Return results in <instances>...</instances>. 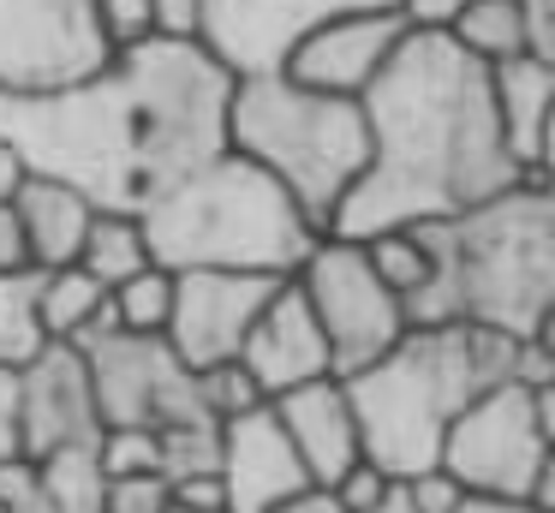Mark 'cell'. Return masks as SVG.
Here are the masks:
<instances>
[{
  "instance_id": "cell-1",
  "label": "cell",
  "mask_w": 555,
  "mask_h": 513,
  "mask_svg": "<svg viewBox=\"0 0 555 513\" xmlns=\"http://www.w3.org/2000/svg\"><path fill=\"white\" fill-rule=\"evenodd\" d=\"M228 90L233 72L197 36H150L85 78L0 90V143L25 174L66 179L90 209L138 215L228 150Z\"/></svg>"
},
{
  "instance_id": "cell-2",
  "label": "cell",
  "mask_w": 555,
  "mask_h": 513,
  "mask_svg": "<svg viewBox=\"0 0 555 513\" xmlns=\"http://www.w3.org/2000/svg\"><path fill=\"white\" fill-rule=\"evenodd\" d=\"M359 107L371 155L328 215V233L340 239L454 215L526 179L495 126L490 66L466 54L442 24H406L383 72L359 90Z\"/></svg>"
},
{
  "instance_id": "cell-3",
  "label": "cell",
  "mask_w": 555,
  "mask_h": 513,
  "mask_svg": "<svg viewBox=\"0 0 555 513\" xmlns=\"http://www.w3.org/2000/svg\"><path fill=\"white\" fill-rule=\"evenodd\" d=\"M430 274L400 298L406 322H478L495 334H550L555 317V191L514 179L454 215L412 221Z\"/></svg>"
},
{
  "instance_id": "cell-4",
  "label": "cell",
  "mask_w": 555,
  "mask_h": 513,
  "mask_svg": "<svg viewBox=\"0 0 555 513\" xmlns=\"http://www.w3.org/2000/svg\"><path fill=\"white\" fill-rule=\"evenodd\" d=\"M514 376V334L478 322H406L388 352L340 376L359 424V448L388 477H418L436 465L448 424L472 394Z\"/></svg>"
},
{
  "instance_id": "cell-5",
  "label": "cell",
  "mask_w": 555,
  "mask_h": 513,
  "mask_svg": "<svg viewBox=\"0 0 555 513\" xmlns=\"http://www.w3.org/2000/svg\"><path fill=\"white\" fill-rule=\"evenodd\" d=\"M150 262L162 269H257L293 274L323 227L240 150H216L138 209Z\"/></svg>"
},
{
  "instance_id": "cell-6",
  "label": "cell",
  "mask_w": 555,
  "mask_h": 513,
  "mask_svg": "<svg viewBox=\"0 0 555 513\" xmlns=\"http://www.w3.org/2000/svg\"><path fill=\"white\" fill-rule=\"evenodd\" d=\"M228 150L257 162L328 233V215L371 155L359 95L311 90L287 72H245L228 90Z\"/></svg>"
},
{
  "instance_id": "cell-7",
  "label": "cell",
  "mask_w": 555,
  "mask_h": 513,
  "mask_svg": "<svg viewBox=\"0 0 555 513\" xmlns=\"http://www.w3.org/2000/svg\"><path fill=\"white\" fill-rule=\"evenodd\" d=\"M436 465L466 496H519L555 508V382L531 388L502 376L472 394L448 424Z\"/></svg>"
},
{
  "instance_id": "cell-8",
  "label": "cell",
  "mask_w": 555,
  "mask_h": 513,
  "mask_svg": "<svg viewBox=\"0 0 555 513\" xmlns=\"http://www.w3.org/2000/svg\"><path fill=\"white\" fill-rule=\"evenodd\" d=\"M73 346L85 352L102 424L162 429V424H180V418H209L204 394H197V370L173 352L162 329H120V322L102 310Z\"/></svg>"
},
{
  "instance_id": "cell-9",
  "label": "cell",
  "mask_w": 555,
  "mask_h": 513,
  "mask_svg": "<svg viewBox=\"0 0 555 513\" xmlns=\"http://www.w3.org/2000/svg\"><path fill=\"white\" fill-rule=\"evenodd\" d=\"M305 305H311L317 329L328 341V370L335 376H352L359 364H371L376 352L400 341L406 329V310H400V293L371 269L359 239L323 233L311 245V257L293 269Z\"/></svg>"
},
{
  "instance_id": "cell-10",
  "label": "cell",
  "mask_w": 555,
  "mask_h": 513,
  "mask_svg": "<svg viewBox=\"0 0 555 513\" xmlns=\"http://www.w3.org/2000/svg\"><path fill=\"white\" fill-rule=\"evenodd\" d=\"M108 60L90 0H0V90L85 78Z\"/></svg>"
},
{
  "instance_id": "cell-11",
  "label": "cell",
  "mask_w": 555,
  "mask_h": 513,
  "mask_svg": "<svg viewBox=\"0 0 555 513\" xmlns=\"http://www.w3.org/2000/svg\"><path fill=\"white\" fill-rule=\"evenodd\" d=\"M352 7H400V0H197L192 36L233 72H281L305 30Z\"/></svg>"
},
{
  "instance_id": "cell-12",
  "label": "cell",
  "mask_w": 555,
  "mask_h": 513,
  "mask_svg": "<svg viewBox=\"0 0 555 513\" xmlns=\"http://www.w3.org/2000/svg\"><path fill=\"white\" fill-rule=\"evenodd\" d=\"M287 274H257V269H173V305H168V346L192 370L221 364L240 352L245 329L257 322V310L269 305V293Z\"/></svg>"
},
{
  "instance_id": "cell-13",
  "label": "cell",
  "mask_w": 555,
  "mask_h": 513,
  "mask_svg": "<svg viewBox=\"0 0 555 513\" xmlns=\"http://www.w3.org/2000/svg\"><path fill=\"white\" fill-rule=\"evenodd\" d=\"M96 394H90L85 352L73 341H42L37 352L18 364V448L42 460L49 448L66 441H96Z\"/></svg>"
},
{
  "instance_id": "cell-14",
  "label": "cell",
  "mask_w": 555,
  "mask_h": 513,
  "mask_svg": "<svg viewBox=\"0 0 555 513\" xmlns=\"http://www.w3.org/2000/svg\"><path fill=\"white\" fill-rule=\"evenodd\" d=\"M406 7H352L323 18L317 30H305L287 54V78L311 84V90L359 95L364 84L383 72V60L395 54V42L406 36Z\"/></svg>"
},
{
  "instance_id": "cell-15",
  "label": "cell",
  "mask_w": 555,
  "mask_h": 513,
  "mask_svg": "<svg viewBox=\"0 0 555 513\" xmlns=\"http://www.w3.org/2000/svg\"><path fill=\"white\" fill-rule=\"evenodd\" d=\"M305 484H311V472L293 453L269 400H257L251 412L221 424V496H228V513H269Z\"/></svg>"
},
{
  "instance_id": "cell-16",
  "label": "cell",
  "mask_w": 555,
  "mask_h": 513,
  "mask_svg": "<svg viewBox=\"0 0 555 513\" xmlns=\"http://www.w3.org/2000/svg\"><path fill=\"white\" fill-rule=\"evenodd\" d=\"M233 358H240L245 376L263 388V400H275V394L299 388V382H311V376H335V370H328V341H323V329H317V317H311V305H305L293 274L269 293V305L257 310V322L245 329V341Z\"/></svg>"
},
{
  "instance_id": "cell-17",
  "label": "cell",
  "mask_w": 555,
  "mask_h": 513,
  "mask_svg": "<svg viewBox=\"0 0 555 513\" xmlns=\"http://www.w3.org/2000/svg\"><path fill=\"white\" fill-rule=\"evenodd\" d=\"M269 406H275L281 429H287L293 453L305 460L311 484L328 489L352 460H364L359 424H352V400H347V388H340V376H311V382H299V388L275 394Z\"/></svg>"
},
{
  "instance_id": "cell-18",
  "label": "cell",
  "mask_w": 555,
  "mask_h": 513,
  "mask_svg": "<svg viewBox=\"0 0 555 513\" xmlns=\"http://www.w3.org/2000/svg\"><path fill=\"white\" fill-rule=\"evenodd\" d=\"M490 102L502 143L526 179H550V107H555V60L538 54H507L490 66Z\"/></svg>"
},
{
  "instance_id": "cell-19",
  "label": "cell",
  "mask_w": 555,
  "mask_h": 513,
  "mask_svg": "<svg viewBox=\"0 0 555 513\" xmlns=\"http://www.w3.org/2000/svg\"><path fill=\"white\" fill-rule=\"evenodd\" d=\"M13 215H18V233H25V257L37 269H61V262H78V245H85V227H90V203L78 197L66 179L49 174H25L13 185Z\"/></svg>"
},
{
  "instance_id": "cell-20",
  "label": "cell",
  "mask_w": 555,
  "mask_h": 513,
  "mask_svg": "<svg viewBox=\"0 0 555 513\" xmlns=\"http://www.w3.org/2000/svg\"><path fill=\"white\" fill-rule=\"evenodd\" d=\"M37 310H42L49 341H78V334L108 310V286H102L90 269H78V262H61V269H42Z\"/></svg>"
},
{
  "instance_id": "cell-21",
  "label": "cell",
  "mask_w": 555,
  "mask_h": 513,
  "mask_svg": "<svg viewBox=\"0 0 555 513\" xmlns=\"http://www.w3.org/2000/svg\"><path fill=\"white\" fill-rule=\"evenodd\" d=\"M150 262V245H144V227L138 215H120V209H96L85 227V245H78V269H90L102 286H120L126 274H138Z\"/></svg>"
},
{
  "instance_id": "cell-22",
  "label": "cell",
  "mask_w": 555,
  "mask_h": 513,
  "mask_svg": "<svg viewBox=\"0 0 555 513\" xmlns=\"http://www.w3.org/2000/svg\"><path fill=\"white\" fill-rule=\"evenodd\" d=\"M37 477L49 489L54 513H102V496H108V472L96 460V441H66V448H49L37 460Z\"/></svg>"
},
{
  "instance_id": "cell-23",
  "label": "cell",
  "mask_w": 555,
  "mask_h": 513,
  "mask_svg": "<svg viewBox=\"0 0 555 513\" xmlns=\"http://www.w3.org/2000/svg\"><path fill=\"white\" fill-rule=\"evenodd\" d=\"M37 286H42V269L37 262H13L0 269V364H25L49 329H42V310H37Z\"/></svg>"
},
{
  "instance_id": "cell-24",
  "label": "cell",
  "mask_w": 555,
  "mask_h": 513,
  "mask_svg": "<svg viewBox=\"0 0 555 513\" xmlns=\"http://www.w3.org/2000/svg\"><path fill=\"white\" fill-rule=\"evenodd\" d=\"M466 54H478L483 66L507 54H526V24H519V0H466L454 18L442 24Z\"/></svg>"
},
{
  "instance_id": "cell-25",
  "label": "cell",
  "mask_w": 555,
  "mask_h": 513,
  "mask_svg": "<svg viewBox=\"0 0 555 513\" xmlns=\"http://www.w3.org/2000/svg\"><path fill=\"white\" fill-rule=\"evenodd\" d=\"M156 436H162L156 472L168 477V484L221 472V424H216V418H180V424H162Z\"/></svg>"
},
{
  "instance_id": "cell-26",
  "label": "cell",
  "mask_w": 555,
  "mask_h": 513,
  "mask_svg": "<svg viewBox=\"0 0 555 513\" xmlns=\"http://www.w3.org/2000/svg\"><path fill=\"white\" fill-rule=\"evenodd\" d=\"M168 305H173V269H162V262H144L120 286H108V317L120 329H168Z\"/></svg>"
},
{
  "instance_id": "cell-27",
  "label": "cell",
  "mask_w": 555,
  "mask_h": 513,
  "mask_svg": "<svg viewBox=\"0 0 555 513\" xmlns=\"http://www.w3.org/2000/svg\"><path fill=\"white\" fill-rule=\"evenodd\" d=\"M359 245H364V257H371V269L383 274L400 298H406L412 286L430 274V257H424V245H418V233H412V227H383V233L359 239Z\"/></svg>"
},
{
  "instance_id": "cell-28",
  "label": "cell",
  "mask_w": 555,
  "mask_h": 513,
  "mask_svg": "<svg viewBox=\"0 0 555 513\" xmlns=\"http://www.w3.org/2000/svg\"><path fill=\"white\" fill-rule=\"evenodd\" d=\"M90 12H96V36H102V48H108V54L162 36L156 0H90Z\"/></svg>"
},
{
  "instance_id": "cell-29",
  "label": "cell",
  "mask_w": 555,
  "mask_h": 513,
  "mask_svg": "<svg viewBox=\"0 0 555 513\" xmlns=\"http://www.w3.org/2000/svg\"><path fill=\"white\" fill-rule=\"evenodd\" d=\"M96 460H102V472H108V477H120V472H156L162 436L150 424H102Z\"/></svg>"
},
{
  "instance_id": "cell-30",
  "label": "cell",
  "mask_w": 555,
  "mask_h": 513,
  "mask_svg": "<svg viewBox=\"0 0 555 513\" xmlns=\"http://www.w3.org/2000/svg\"><path fill=\"white\" fill-rule=\"evenodd\" d=\"M197 394H204L209 418H221V424H228V418H240V412H251V406L263 400V388L245 376L240 358H221V364H204V370H197Z\"/></svg>"
},
{
  "instance_id": "cell-31",
  "label": "cell",
  "mask_w": 555,
  "mask_h": 513,
  "mask_svg": "<svg viewBox=\"0 0 555 513\" xmlns=\"http://www.w3.org/2000/svg\"><path fill=\"white\" fill-rule=\"evenodd\" d=\"M168 508V477L162 472H120L108 477L102 513H162Z\"/></svg>"
},
{
  "instance_id": "cell-32",
  "label": "cell",
  "mask_w": 555,
  "mask_h": 513,
  "mask_svg": "<svg viewBox=\"0 0 555 513\" xmlns=\"http://www.w3.org/2000/svg\"><path fill=\"white\" fill-rule=\"evenodd\" d=\"M406 484H412V513H454L460 496H466V489H460L454 477L442 472V465H430V472L406 477Z\"/></svg>"
},
{
  "instance_id": "cell-33",
  "label": "cell",
  "mask_w": 555,
  "mask_h": 513,
  "mask_svg": "<svg viewBox=\"0 0 555 513\" xmlns=\"http://www.w3.org/2000/svg\"><path fill=\"white\" fill-rule=\"evenodd\" d=\"M383 484H388V472H383V465H371V460H352V465H347V472H340L328 489L340 496V508H347V513H359V508H364V501H371Z\"/></svg>"
},
{
  "instance_id": "cell-34",
  "label": "cell",
  "mask_w": 555,
  "mask_h": 513,
  "mask_svg": "<svg viewBox=\"0 0 555 513\" xmlns=\"http://www.w3.org/2000/svg\"><path fill=\"white\" fill-rule=\"evenodd\" d=\"M519 24H526V54L555 60V0H519Z\"/></svg>"
},
{
  "instance_id": "cell-35",
  "label": "cell",
  "mask_w": 555,
  "mask_h": 513,
  "mask_svg": "<svg viewBox=\"0 0 555 513\" xmlns=\"http://www.w3.org/2000/svg\"><path fill=\"white\" fill-rule=\"evenodd\" d=\"M173 501H185V508L197 513H228V496H221V472H204V477H180V484H168Z\"/></svg>"
},
{
  "instance_id": "cell-36",
  "label": "cell",
  "mask_w": 555,
  "mask_h": 513,
  "mask_svg": "<svg viewBox=\"0 0 555 513\" xmlns=\"http://www.w3.org/2000/svg\"><path fill=\"white\" fill-rule=\"evenodd\" d=\"M7 453H25L18 448V370L0 364V460Z\"/></svg>"
},
{
  "instance_id": "cell-37",
  "label": "cell",
  "mask_w": 555,
  "mask_h": 513,
  "mask_svg": "<svg viewBox=\"0 0 555 513\" xmlns=\"http://www.w3.org/2000/svg\"><path fill=\"white\" fill-rule=\"evenodd\" d=\"M269 513H347V508H340V496H335V489H323V484H305V489H293L287 501H275Z\"/></svg>"
},
{
  "instance_id": "cell-38",
  "label": "cell",
  "mask_w": 555,
  "mask_h": 513,
  "mask_svg": "<svg viewBox=\"0 0 555 513\" xmlns=\"http://www.w3.org/2000/svg\"><path fill=\"white\" fill-rule=\"evenodd\" d=\"M454 513H555V508H538V501H519V496H460Z\"/></svg>"
},
{
  "instance_id": "cell-39",
  "label": "cell",
  "mask_w": 555,
  "mask_h": 513,
  "mask_svg": "<svg viewBox=\"0 0 555 513\" xmlns=\"http://www.w3.org/2000/svg\"><path fill=\"white\" fill-rule=\"evenodd\" d=\"M13 262H30V257H25V233H18L13 203H0V269H13Z\"/></svg>"
},
{
  "instance_id": "cell-40",
  "label": "cell",
  "mask_w": 555,
  "mask_h": 513,
  "mask_svg": "<svg viewBox=\"0 0 555 513\" xmlns=\"http://www.w3.org/2000/svg\"><path fill=\"white\" fill-rule=\"evenodd\" d=\"M359 513H412V484H406V477H388V484L376 489Z\"/></svg>"
},
{
  "instance_id": "cell-41",
  "label": "cell",
  "mask_w": 555,
  "mask_h": 513,
  "mask_svg": "<svg viewBox=\"0 0 555 513\" xmlns=\"http://www.w3.org/2000/svg\"><path fill=\"white\" fill-rule=\"evenodd\" d=\"M156 18H162V36H192L197 0H156Z\"/></svg>"
},
{
  "instance_id": "cell-42",
  "label": "cell",
  "mask_w": 555,
  "mask_h": 513,
  "mask_svg": "<svg viewBox=\"0 0 555 513\" xmlns=\"http://www.w3.org/2000/svg\"><path fill=\"white\" fill-rule=\"evenodd\" d=\"M400 7H406L412 24H448L460 7H466V0H400Z\"/></svg>"
},
{
  "instance_id": "cell-43",
  "label": "cell",
  "mask_w": 555,
  "mask_h": 513,
  "mask_svg": "<svg viewBox=\"0 0 555 513\" xmlns=\"http://www.w3.org/2000/svg\"><path fill=\"white\" fill-rule=\"evenodd\" d=\"M0 513H54V501H49V489H42V477H37V484H25L13 501H0Z\"/></svg>"
},
{
  "instance_id": "cell-44",
  "label": "cell",
  "mask_w": 555,
  "mask_h": 513,
  "mask_svg": "<svg viewBox=\"0 0 555 513\" xmlns=\"http://www.w3.org/2000/svg\"><path fill=\"white\" fill-rule=\"evenodd\" d=\"M18 179H25V162H18V155L7 150V143H0V203L13 197V185H18Z\"/></svg>"
}]
</instances>
